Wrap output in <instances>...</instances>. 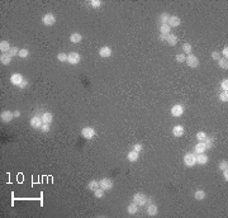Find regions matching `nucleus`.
<instances>
[{
	"mask_svg": "<svg viewBox=\"0 0 228 218\" xmlns=\"http://www.w3.org/2000/svg\"><path fill=\"white\" fill-rule=\"evenodd\" d=\"M12 60L13 57L9 53H1V56H0V61H1L3 65H9L12 62Z\"/></svg>",
	"mask_w": 228,
	"mask_h": 218,
	"instance_id": "aec40b11",
	"label": "nucleus"
},
{
	"mask_svg": "<svg viewBox=\"0 0 228 218\" xmlns=\"http://www.w3.org/2000/svg\"><path fill=\"white\" fill-rule=\"evenodd\" d=\"M99 56L103 57V59H107V57H110L112 56V48L108 46H104L99 50Z\"/></svg>",
	"mask_w": 228,
	"mask_h": 218,
	"instance_id": "4468645a",
	"label": "nucleus"
},
{
	"mask_svg": "<svg viewBox=\"0 0 228 218\" xmlns=\"http://www.w3.org/2000/svg\"><path fill=\"white\" fill-rule=\"evenodd\" d=\"M23 81H24L23 75H20V74H18V72L13 74V75L10 76V82L13 85H15V86H19Z\"/></svg>",
	"mask_w": 228,
	"mask_h": 218,
	"instance_id": "1a4fd4ad",
	"label": "nucleus"
},
{
	"mask_svg": "<svg viewBox=\"0 0 228 218\" xmlns=\"http://www.w3.org/2000/svg\"><path fill=\"white\" fill-rule=\"evenodd\" d=\"M57 60L60 61V62H67V53H63L61 52L57 54Z\"/></svg>",
	"mask_w": 228,
	"mask_h": 218,
	"instance_id": "72a5a7b5",
	"label": "nucleus"
},
{
	"mask_svg": "<svg viewBox=\"0 0 228 218\" xmlns=\"http://www.w3.org/2000/svg\"><path fill=\"white\" fill-rule=\"evenodd\" d=\"M167 24H169L170 28H176V27H179V25L181 24V20H180V18L176 17V15H170Z\"/></svg>",
	"mask_w": 228,
	"mask_h": 218,
	"instance_id": "9b49d317",
	"label": "nucleus"
},
{
	"mask_svg": "<svg viewBox=\"0 0 228 218\" xmlns=\"http://www.w3.org/2000/svg\"><path fill=\"white\" fill-rule=\"evenodd\" d=\"M13 118H14V113L10 110H4L1 112V114H0V119H1L3 123H9Z\"/></svg>",
	"mask_w": 228,
	"mask_h": 218,
	"instance_id": "6e6552de",
	"label": "nucleus"
},
{
	"mask_svg": "<svg viewBox=\"0 0 228 218\" xmlns=\"http://www.w3.org/2000/svg\"><path fill=\"white\" fill-rule=\"evenodd\" d=\"M207 162H208V157L205 153H199V155H197V164H199V165H205Z\"/></svg>",
	"mask_w": 228,
	"mask_h": 218,
	"instance_id": "412c9836",
	"label": "nucleus"
},
{
	"mask_svg": "<svg viewBox=\"0 0 228 218\" xmlns=\"http://www.w3.org/2000/svg\"><path fill=\"white\" fill-rule=\"evenodd\" d=\"M157 213H159L157 206H156V204H153L152 202L148 200V206H147V214H148L150 217H155Z\"/></svg>",
	"mask_w": 228,
	"mask_h": 218,
	"instance_id": "f8f14e48",
	"label": "nucleus"
},
{
	"mask_svg": "<svg viewBox=\"0 0 228 218\" xmlns=\"http://www.w3.org/2000/svg\"><path fill=\"white\" fill-rule=\"evenodd\" d=\"M142 149H143V146L141 145V143H136V145L133 146V151H136V152L142 151Z\"/></svg>",
	"mask_w": 228,
	"mask_h": 218,
	"instance_id": "c03bdc74",
	"label": "nucleus"
},
{
	"mask_svg": "<svg viewBox=\"0 0 228 218\" xmlns=\"http://www.w3.org/2000/svg\"><path fill=\"white\" fill-rule=\"evenodd\" d=\"M133 203H136L138 207H143L144 204L148 203V198H147L143 193L138 191V193H136L133 195Z\"/></svg>",
	"mask_w": 228,
	"mask_h": 218,
	"instance_id": "f257e3e1",
	"label": "nucleus"
},
{
	"mask_svg": "<svg viewBox=\"0 0 228 218\" xmlns=\"http://www.w3.org/2000/svg\"><path fill=\"white\" fill-rule=\"evenodd\" d=\"M41 118H42V122L44 124H51L53 121V115L52 113H50V112H46V113H43L41 115Z\"/></svg>",
	"mask_w": 228,
	"mask_h": 218,
	"instance_id": "dca6fc26",
	"label": "nucleus"
},
{
	"mask_svg": "<svg viewBox=\"0 0 228 218\" xmlns=\"http://www.w3.org/2000/svg\"><path fill=\"white\" fill-rule=\"evenodd\" d=\"M39 129L42 131L43 133H47V132H50V124H44V123H43V124H42V127H41Z\"/></svg>",
	"mask_w": 228,
	"mask_h": 218,
	"instance_id": "37998d69",
	"label": "nucleus"
},
{
	"mask_svg": "<svg viewBox=\"0 0 228 218\" xmlns=\"http://www.w3.org/2000/svg\"><path fill=\"white\" fill-rule=\"evenodd\" d=\"M207 151V147H205V143L204 142H198L197 145L194 147V153L195 155H199V153H205Z\"/></svg>",
	"mask_w": 228,
	"mask_h": 218,
	"instance_id": "2eb2a0df",
	"label": "nucleus"
},
{
	"mask_svg": "<svg viewBox=\"0 0 228 218\" xmlns=\"http://www.w3.org/2000/svg\"><path fill=\"white\" fill-rule=\"evenodd\" d=\"M138 157H140V156H138V152H136V151H131V152H128V155H127V159L129 160L131 162H136L137 160H138Z\"/></svg>",
	"mask_w": 228,
	"mask_h": 218,
	"instance_id": "4be33fe9",
	"label": "nucleus"
},
{
	"mask_svg": "<svg viewBox=\"0 0 228 218\" xmlns=\"http://www.w3.org/2000/svg\"><path fill=\"white\" fill-rule=\"evenodd\" d=\"M222 54L224 56V59H228V47H227V46L223 48V51H222Z\"/></svg>",
	"mask_w": 228,
	"mask_h": 218,
	"instance_id": "a18cd8bd",
	"label": "nucleus"
},
{
	"mask_svg": "<svg viewBox=\"0 0 228 218\" xmlns=\"http://www.w3.org/2000/svg\"><path fill=\"white\" fill-rule=\"evenodd\" d=\"M81 134H82V137H84L85 140H91V138H94V136L96 134V132H95L94 128H91V127H85L84 129L81 131Z\"/></svg>",
	"mask_w": 228,
	"mask_h": 218,
	"instance_id": "20e7f679",
	"label": "nucleus"
},
{
	"mask_svg": "<svg viewBox=\"0 0 228 218\" xmlns=\"http://www.w3.org/2000/svg\"><path fill=\"white\" fill-rule=\"evenodd\" d=\"M184 164L188 168H193V166L197 164V155L194 152H188L184 156Z\"/></svg>",
	"mask_w": 228,
	"mask_h": 218,
	"instance_id": "f03ea898",
	"label": "nucleus"
},
{
	"mask_svg": "<svg viewBox=\"0 0 228 218\" xmlns=\"http://www.w3.org/2000/svg\"><path fill=\"white\" fill-rule=\"evenodd\" d=\"M226 169H228V161L227 160H222V161L219 162V170H226Z\"/></svg>",
	"mask_w": 228,
	"mask_h": 218,
	"instance_id": "ea45409f",
	"label": "nucleus"
},
{
	"mask_svg": "<svg viewBox=\"0 0 228 218\" xmlns=\"http://www.w3.org/2000/svg\"><path fill=\"white\" fill-rule=\"evenodd\" d=\"M218 66H219L221 69L227 70L228 69V60L224 59V57H221V59L218 60Z\"/></svg>",
	"mask_w": 228,
	"mask_h": 218,
	"instance_id": "a878e982",
	"label": "nucleus"
},
{
	"mask_svg": "<svg viewBox=\"0 0 228 218\" xmlns=\"http://www.w3.org/2000/svg\"><path fill=\"white\" fill-rule=\"evenodd\" d=\"M29 123H31V126L33 127V128H37V129H38V128L42 127L43 122H42V118H41L39 115H34V117L31 119Z\"/></svg>",
	"mask_w": 228,
	"mask_h": 218,
	"instance_id": "ddd939ff",
	"label": "nucleus"
},
{
	"mask_svg": "<svg viewBox=\"0 0 228 218\" xmlns=\"http://www.w3.org/2000/svg\"><path fill=\"white\" fill-rule=\"evenodd\" d=\"M184 132H185V129H184V127L182 126H175L174 128H172V134H174L175 137H181L182 134H184Z\"/></svg>",
	"mask_w": 228,
	"mask_h": 218,
	"instance_id": "f3484780",
	"label": "nucleus"
},
{
	"mask_svg": "<svg viewBox=\"0 0 228 218\" xmlns=\"http://www.w3.org/2000/svg\"><path fill=\"white\" fill-rule=\"evenodd\" d=\"M184 114V107L181 104H175L171 108V115L172 117H181Z\"/></svg>",
	"mask_w": 228,
	"mask_h": 218,
	"instance_id": "9d476101",
	"label": "nucleus"
},
{
	"mask_svg": "<svg viewBox=\"0 0 228 218\" xmlns=\"http://www.w3.org/2000/svg\"><path fill=\"white\" fill-rule=\"evenodd\" d=\"M212 59L213 60H219L221 59V53L218 52V51H213V52H212Z\"/></svg>",
	"mask_w": 228,
	"mask_h": 218,
	"instance_id": "79ce46f5",
	"label": "nucleus"
},
{
	"mask_svg": "<svg viewBox=\"0 0 228 218\" xmlns=\"http://www.w3.org/2000/svg\"><path fill=\"white\" fill-rule=\"evenodd\" d=\"M219 99L222 102H228V90L221 93V94H219Z\"/></svg>",
	"mask_w": 228,
	"mask_h": 218,
	"instance_id": "a19ab883",
	"label": "nucleus"
},
{
	"mask_svg": "<svg viewBox=\"0 0 228 218\" xmlns=\"http://www.w3.org/2000/svg\"><path fill=\"white\" fill-rule=\"evenodd\" d=\"M127 212L129 213V214H136L138 212V206H137L136 203H133V202H132V203H131L129 206L127 207Z\"/></svg>",
	"mask_w": 228,
	"mask_h": 218,
	"instance_id": "5701e85b",
	"label": "nucleus"
},
{
	"mask_svg": "<svg viewBox=\"0 0 228 218\" xmlns=\"http://www.w3.org/2000/svg\"><path fill=\"white\" fill-rule=\"evenodd\" d=\"M10 44H9L8 41H1L0 42V51H1V53H8L9 51H10Z\"/></svg>",
	"mask_w": 228,
	"mask_h": 218,
	"instance_id": "6ab92c4d",
	"label": "nucleus"
},
{
	"mask_svg": "<svg viewBox=\"0 0 228 218\" xmlns=\"http://www.w3.org/2000/svg\"><path fill=\"white\" fill-rule=\"evenodd\" d=\"M170 31H171V28L169 27V24H161V27H160V32H161V34H165V36L170 34Z\"/></svg>",
	"mask_w": 228,
	"mask_h": 218,
	"instance_id": "cd10ccee",
	"label": "nucleus"
},
{
	"mask_svg": "<svg viewBox=\"0 0 228 218\" xmlns=\"http://www.w3.org/2000/svg\"><path fill=\"white\" fill-rule=\"evenodd\" d=\"M221 89H222V91H227L228 90V80L224 79L221 81Z\"/></svg>",
	"mask_w": 228,
	"mask_h": 218,
	"instance_id": "e433bc0d",
	"label": "nucleus"
},
{
	"mask_svg": "<svg viewBox=\"0 0 228 218\" xmlns=\"http://www.w3.org/2000/svg\"><path fill=\"white\" fill-rule=\"evenodd\" d=\"M178 37L175 36V34H167V36H166V42H167L170 46H176V44H178Z\"/></svg>",
	"mask_w": 228,
	"mask_h": 218,
	"instance_id": "a211bd4d",
	"label": "nucleus"
},
{
	"mask_svg": "<svg viewBox=\"0 0 228 218\" xmlns=\"http://www.w3.org/2000/svg\"><path fill=\"white\" fill-rule=\"evenodd\" d=\"M204 143H205V147H207V150H209L213 147V143H214V138L213 137H207V138L204 140Z\"/></svg>",
	"mask_w": 228,
	"mask_h": 218,
	"instance_id": "c756f323",
	"label": "nucleus"
},
{
	"mask_svg": "<svg viewBox=\"0 0 228 218\" xmlns=\"http://www.w3.org/2000/svg\"><path fill=\"white\" fill-rule=\"evenodd\" d=\"M104 193H105V190H104V189H101L100 187H99L98 189H95V190H94V195H95V198H103V197H104Z\"/></svg>",
	"mask_w": 228,
	"mask_h": 218,
	"instance_id": "7c9ffc66",
	"label": "nucleus"
},
{
	"mask_svg": "<svg viewBox=\"0 0 228 218\" xmlns=\"http://www.w3.org/2000/svg\"><path fill=\"white\" fill-rule=\"evenodd\" d=\"M175 60L178 61V62H185V60H186L185 53H178L175 56Z\"/></svg>",
	"mask_w": 228,
	"mask_h": 218,
	"instance_id": "c9c22d12",
	"label": "nucleus"
},
{
	"mask_svg": "<svg viewBox=\"0 0 228 218\" xmlns=\"http://www.w3.org/2000/svg\"><path fill=\"white\" fill-rule=\"evenodd\" d=\"M19 51H20V50H19L18 47H12V48H10V51H9L8 53L10 54L12 57H14V56H17V54H19Z\"/></svg>",
	"mask_w": 228,
	"mask_h": 218,
	"instance_id": "4c0bfd02",
	"label": "nucleus"
},
{
	"mask_svg": "<svg viewBox=\"0 0 228 218\" xmlns=\"http://www.w3.org/2000/svg\"><path fill=\"white\" fill-rule=\"evenodd\" d=\"M186 65H188L189 67H191V69H197V67L199 66V60L197 56H194V54H188L186 56V60H185Z\"/></svg>",
	"mask_w": 228,
	"mask_h": 218,
	"instance_id": "7ed1b4c3",
	"label": "nucleus"
},
{
	"mask_svg": "<svg viewBox=\"0 0 228 218\" xmlns=\"http://www.w3.org/2000/svg\"><path fill=\"white\" fill-rule=\"evenodd\" d=\"M27 85H28V82H27V80L24 79V81L22 82L20 85H19V88H20V89H24V88H25V86H27Z\"/></svg>",
	"mask_w": 228,
	"mask_h": 218,
	"instance_id": "de8ad7c7",
	"label": "nucleus"
},
{
	"mask_svg": "<svg viewBox=\"0 0 228 218\" xmlns=\"http://www.w3.org/2000/svg\"><path fill=\"white\" fill-rule=\"evenodd\" d=\"M208 137V134L205 133V132H203V131H200V132H198L197 133V140L199 141V142H204V140Z\"/></svg>",
	"mask_w": 228,
	"mask_h": 218,
	"instance_id": "2f4dec72",
	"label": "nucleus"
},
{
	"mask_svg": "<svg viewBox=\"0 0 228 218\" xmlns=\"http://www.w3.org/2000/svg\"><path fill=\"white\" fill-rule=\"evenodd\" d=\"M99 188V181H96V180H90L88 183V189L89 190H93L94 191L95 189H98Z\"/></svg>",
	"mask_w": 228,
	"mask_h": 218,
	"instance_id": "bb28decb",
	"label": "nucleus"
},
{
	"mask_svg": "<svg viewBox=\"0 0 228 218\" xmlns=\"http://www.w3.org/2000/svg\"><path fill=\"white\" fill-rule=\"evenodd\" d=\"M169 18H170V15L167 14V13H162V14L160 15L159 20H160V23H161V24H167Z\"/></svg>",
	"mask_w": 228,
	"mask_h": 218,
	"instance_id": "c85d7f7f",
	"label": "nucleus"
},
{
	"mask_svg": "<svg viewBox=\"0 0 228 218\" xmlns=\"http://www.w3.org/2000/svg\"><path fill=\"white\" fill-rule=\"evenodd\" d=\"M205 197H207V194H205L204 190H197L194 193V198L197 200H203V199H205Z\"/></svg>",
	"mask_w": 228,
	"mask_h": 218,
	"instance_id": "393cba45",
	"label": "nucleus"
},
{
	"mask_svg": "<svg viewBox=\"0 0 228 218\" xmlns=\"http://www.w3.org/2000/svg\"><path fill=\"white\" fill-rule=\"evenodd\" d=\"M42 23L46 25V27H51V25H53L56 23V17H54L53 14H51V13H48V14H46L42 18Z\"/></svg>",
	"mask_w": 228,
	"mask_h": 218,
	"instance_id": "39448f33",
	"label": "nucleus"
},
{
	"mask_svg": "<svg viewBox=\"0 0 228 218\" xmlns=\"http://www.w3.org/2000/svg\"><path fill=\"white\" fill-rule=\"evenodd\" d=\"M160 41H166V36H165V34H161V36H160Z\"/></svg>",
	"mask_w": 228,
	"mask_h": 218,
	"instance_id": "8fccbe9b",
	"label": "nucleus"
},
{
	"mask_svg": "<svg viewBox=\"0 0 228 218\" xmlns=\"http://www.w3.org/2000/svg\"><path fill=\"white\" fill-rule=\"evenodd\" d=\"M14 117H20V112H19V110H15V112H14Z\"/></svg>",
	"mask_w": 228,
	"mask_h": 218,
	"instance_id": "09e8293b",
	"label": "nucleus"
},
{
	"mask_svg": "<svg viewBox=\"0 0 228 218\" xmlns=\"http://www.w3.org/2000/svg\"><path fill=\"white\" fill-rule=\"evenodd\" d=\"M90 5L93 6V8H100V5H101V0H91L90 1Z\"/></svg>",
	"mask_w": 228,
	"mask_h": 218,
	"instance_id": "58836bf2",
	"label": "nucleus"
},
{
	"mask_svg": "<svg viewBox=\"0 0 228 218\" xmlns=\"http://www.w3.org/2000/svg\"><path fill=\"white\" fill-rule=\"evenodd\" d=\"M28 54H29V51H28L27 48H22L20 51H19L18 56L20 57V59H25V57H28Z\"/></svg>",
	"mask_w": 228,
	"mask_h": 218,
	"instance_id": "f704fd0d",
	"label": "nucleus"
},
{
	"mask_svg": "<svg viewBox=\"0 0 228 218\" xmlns=\"http://www.w3.org/2000/svg\"><path fill=\"white\" fill-rule=\"evenodd\" d=\"M80 54L78 52H70L67 53V62L71 63V65H76V63L80 62Z\"/></svg>",
	"mask_w": 228,
	"mask_h": 218,
	"instance_id": "423d86ee",
	"label": "nucleus"
},
{
	"mask_svg": "<svg viewBox=\"0 0 228 218\" xmlns=\"http://www.w3.org/2000/svg\"><path fill=\"white\" fill-rule=\"evenodd\" d=\"M99 187L101 189H104V190H110V189L113 188V180L109 178L103 179V180L99 181Z\"/></svg>",
	"mask_w": 228,
	"mask_h": 218,
	"instance_id": "0eeeda50",
	"label": "nucleus"
},
{
	"mask_svg": "<svg viewBox=\"0 0 228 218\" xmlns=\"http://www.w3.org/2000/svg\"><path fill=\"white\" fill-rule=\"evenodd\" d=\"M191 44L190 43H184L182 44V51H184V53L186 54H191Z\"/></svg>",
	"mask_w": 228,
	"mask_h": 218,
	"instance_id": "473e14b6",
	"label": "nucleus"
},
{
	"mask_svg": "<svg viewBox=\"0 0 228 218\" xmlns=\"http://www.w3.org/2000/svg\"><path fill=\"white\" fill-rule=\"evenodd\" d=\"M81 40H82V36L80 33H72L71 36H70V41H71L72 43H79V42H81Z\"/></svg>",
	"mask_w": 228,
	"mask_h": 218,
	"instance_id": "b1692460",
	"label": "nucleus"
},
{
	"mask_svg": "<svg viewBox=\"0 0 228 218\" xmlns=\"http://www.w3.org/2000/svg\"><path fill=\"white\" fill-rule=\"evenodd\" d=\"M223 178H224V180H228V170L226 169V170H223Z\"/></svg>",
	"mask_w": 228,
	"mask_h": 218,
	"instance_id": "49530a36",
	"label": "nucleus"
}]
</instances>
